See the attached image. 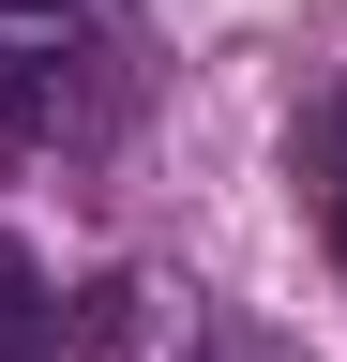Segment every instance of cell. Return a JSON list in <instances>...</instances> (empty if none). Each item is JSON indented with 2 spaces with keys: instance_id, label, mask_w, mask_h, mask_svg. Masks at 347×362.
I'll return each mask as SVG.
<instances>
[{
  "instance_id": "obj_1",
  "label": "cell",
  "mask_w": 347,
  "mask_h": 362,
  "mask_svg": "<svg viewBox=\"0 0 347 362\" xmlns=\"http://www.w3.org/2000/svg\"><path fill=\"white\" fill-rule=\"evenodd\" d=\"M76 0H0V121H46V61H61Z\"/></svg>"
},
{
  "instance_id": "obj_2",
  "label": "cell",
  "mask_w": 347,
  "mask_h": 362,
  "mask_svg": "<svg viewBox=\"0 0 347 362\" xmlns=\"http://www.w3.org/2000/svg\"><path fill=\"white\" fill-rule=\"evenodd\" d=\"M287 166H302V197H317V226H332V257H347V90H332L317 121H302V151H287Z\"/></svg>"
},
{
  "instance_id": "obj_3",
  "label": "cell",
  "mask_w": 347,
  "mask_h": 362,
  "mask_svg": "<svg viewBox=\"0 0 347 362\" xmlns=\"http://www.w3.org/2000/svg\"><path fill=\"white\" fill-rule=\"evenodd\" d=\"M46 332H61V302H46V272H30L16 242H0V362H30Z\"/></svg>"
}]
</instances>
